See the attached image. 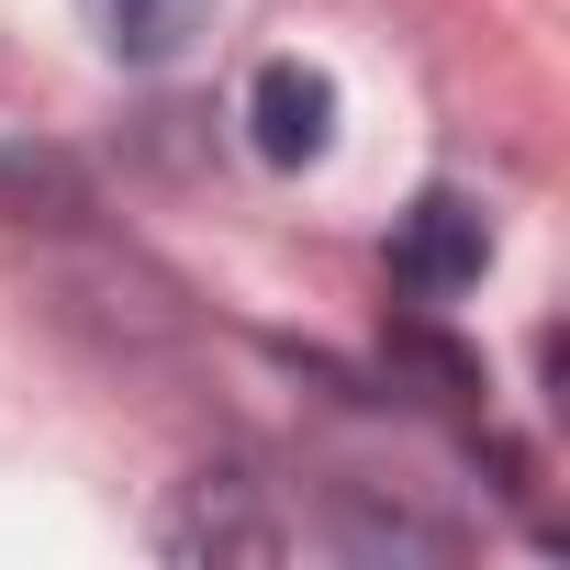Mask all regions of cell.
<instances>
[{
    "instance_id": "1",
    "label": "cell",
    "mask_w": 570,
    "mask_h": 570,
    "mask_svg": "<svg viewBox=\"0 0 570 570\" xmlns=\"http://www.w3.org/2000/svg\"><path fill=\"white\" fill-rule=\"evenodd\" d=\"M157 548L190 559V570H224V559H279V548H292V525H279L268 481H246V470H190L179 503L157 514Z\"/></svg>"
},
{
    "instance_id": "2",
    "label": "cell",
    "mask_w": 570,
    "mask_h": 570,
    "mask_svg": "<svg viewBox=\"0 0 570 570\" xmlns=\"http://www.w3.org/2000/svg\"><path fill=\"white\" fill-rule=\"evenodd\" d=\"M481 268H492V213L470 202V190H414L403 202V224H392V279L414 303H459V292H481Z\"/></svg>"
},
{
    "instance_id": "3",
    "label": "cell",
    "mask_w": 570,
    "mask_h": 570,
    "mask_svg": "<svg viewBox=\"0 0 570 570\" xmlns=\"http://www.w3.org/2000/svg\"><path fill=\"white\" fill-rule=\"evenodd\" d=\"M336 79L314 68V57H268L257 79H246V146H257V168H279V179H303V168H325L336 157Z\"/></svg>"
},
{
    "instance_id": "4",
    "label": "cell",
    "mask_w": 570,
    "mask_h": 570,
    "mask_svg": "<svg viewBox=\"0 0 570 570\" xmlns=\"http://www.w3.org/2000/svg\"><path fill=\"white\" fill-rule=\"evenodd\" d=\"M79 23L112 68H179L213 35V0H79Z\"/></svg>"
},
{
    "instance_id": "5",
    "label": "cell",
    "mask_w": 570,
    "mask_h": 570,
    "mask_svg": "<svg viewBox=\"0 0 570 570\" xmlns=\"http://www.w3.org/2000/svg\"><path fill=\"white\" fill-rule=\"evenodd\" d=\"M0 202H12V224H79L90 213V179L57 146H0Z\"/></svg>"
},
{
    "instance_id": "6",
    "label": "cell",
    "mask_w": 570,
    "mask_h": 570,
    "mask_svg": "<svg viewBox=\"0 0 570 570\" xmlns=\"http://www.w3.org/2000/svg\"><path fill=\"white\" fill-rule=\"evenodd\" d=\"M336 548L347 559H448V525H425V514H381V503H358V492H336Z\"/></svg>"
}]
</instances>
